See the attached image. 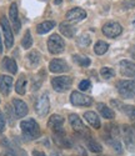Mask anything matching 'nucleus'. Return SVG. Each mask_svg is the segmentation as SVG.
Wrapping results in <instances>:
<instances>
[{"label": "nucleus", "mask_w": 135, "mask_h": 156, "mask_svg": "<svg viewBox=\"0 0 135 156\" xmlns=\"http://www.w3.org/2000/svg\"><path fill=\"white\" fill-rule=\"evenodd\" d=\"M20 129L23 136L26 140H35L40 136V127L39 124L34 119H26L20 122Z\"/></svg>", "instance_id": "f257e3e1"}, {"label": "nucleus", "mask_w": 135, "mask_h": 156, "mask_svg": "<svg viewBox=\"0 0 135 156\" xmlns=\"http://www.w3.org/2000/svg\"><path fill=\"white\" fill-rule=\"evenodd\" d=\"M116 87L121 98L131 99L135 96V81L133 80H120L116 83Z\"/></svg>", "instance_id": "f03ea898"}, {"label": "nucleus", "mask_w": 135, "mask_h": 156, "mask_svg": "<svg viewBox=\"0 0 135 156\" xmlns=\"http://www.w3.org/2000/svg\"><path fill=\"white\" fill-rule=\"evenodd\" d=\"M48 49L51 54L57 55V54H61L65 50V41L64 39L58 35V34H53L49 39H48Z\"/></svg>", "instance_id": "7ed1b4c3"}, {"label": "nucleus", "mask_w": 135, "mask_h": 156, "mask_svg": "<svg viewBox=\"0 0 135 156\" xmlns=\"http://www.w3.org/2000/svg\"><path fill=\"white\" fill-rule=\"evenodd\" d=\"M71 84H73V80L69 76H57V77H53L51 79V85H53L54 90L58 93L68 91V90L71 87Z\"/></svg>", "instance_id": "20e7f679"}, {"label": "nucleus", "mask_w": 135, "mask_h": 156, "mask_svg": "<svg viewBox=\"0 0 135 156\" xmlns=\"http://www.w3.org/2000/svg\"><path fill=\"white\" fill-rule=\"evenodd\" d=\"M0 25L3 28V33H4V40H5V48L10 49L13 48V44H14V37H13V31L10 28V24L6 16H2L0 19Z\"/></svg>", "instance_id": "39448f33"}, {"label": "nucleus", "mask_w": 135, "mask_h": 156, "mask_svg": "<svg viewBox=\"0 0 135 156\" xmlns=\"http://www.w3.org/2000/svg\"><path fill=\"white\" fill-rule=\"evenodd\" d=\"M121 33H123V28H121V25L116 21H109L103 27V34L108 37L114 39V37L119 36Z\"/></svg>", "instance_id": "423d86ee"}, {"label": "nucleus", "mask_w": 135, "mask_h": 156, "mask_svg": "<svg viewBox=\"0 0 135 156\" xmlns=\"http://www.w3.org/2000/svg\"><path fill=\"white\" fill-rule=\"evenodd\" d=\"M70 101L74 106H90L93 104V99L88 95H84L79 91H73L70 95Z\"/></svg>", "instance_id": "0eeeda50"}, {"label": "nucleus", "mask_w": 135, "mask_h": 156, "mask_svg": "<svg viewBox=\"0 0 135 156\" xmlns=\"http://www.w3.org/2000/svg\"><path fill=\"white\" fill-rule=\"evenodd\" d=\"M48 126L53 130L54 134H65L64 130V118L60 115H51L48 121Z\"/></svg>", "instance_id": "6e6552de"}, {"label": "nucleus", "mask_w": 135, "mask_h": 156, "mask_svg": "<svg viewBox=\"0 0 135 156\" xmlns=\"http://www.w3.org/2000/svg\"><path fill=\"white\" fill-rule=\"evenodd\" d=\"M50 110V101L46 94H43L35 104V111L39 116H45Z\"/></svg>", "instance_id": "1a4fd4ad"}, {"label": "nucleus", "mask_w": 135, "mask_h": 156, "mask_svg": "<svg viewBox=\"0 0 135 156\" xmlns=\"http://www.w3.org/2000/svg\"><path fill=\"white\" fill-rule=\"evenodd\" d=\"M66 20L69 23H78L86 18V11L80 8H74L66 12Z\"/></svg>", "instance_id": "9d476101"}, {"label": "nucleus", "mask_w": 135, "mask_h": 156, "mask_svg": "<svg viewBox=\"0 0 135 156\" xmlns=\"http://www.w3.org/2000/svg\"><path fill=\"white\" fill-rule=\"evenodd\" d=\"M120 74L125 77H131L135 79V64L129 60H121L120 61Z\"/></svg>", "instance_id": "9b49d317"}, {"label": "nucleus", "mask_w": 135, "mask_h": 156, "mask_svg": "<svg viewBox=\"0 0 135 156\" xmlns=\"http://www.w3.org/2000/svg\"><path fill=\"white\" fill-rule=\"evenodd\" d=\"M69 122H70L71 127L76 131V134H80V135H88V134H89L88 130H86V127L84 126L83 121L80 120V118H79L78 115L71 114V115L69 116Z\"/></svg>", "instance_id": "f8f14e48"}, {"label": "nucleus", "mask_w": 135, "mask_h": 156, "mask_svg": "<svg viewBox=\"0 0 135 156\" xmlns=\"http://www.w3.org/2000/svg\"><path fill=\"white\" fill-rule=\"evenodd\" d=\"M69 65L65 60H61V59H54L50 61L49 64V70L51 73H66L69 71Z\"/></svg>", "instance_id": "ddd939ff"}, {"label": "nucleus", "mask_w": 135, "mask_h": 156, "mask_svg": "<svg viewBox=\"0 0 135 156\" xmlns=\"http://www.w3.org/2000/svg\"><path fill=\"white\" fill-rule=\"evenodd\" d=\"M121 134L124 136V141L129 149H134L135 147V131L130 127V126H123L121 129Z\"/></svg>", "instance_id": "4468645a"}, {"label": "nucleus", "mask_w": 135, "mask_h": 156, "mask_svg": "<svg viewBox=\"0 0 135 156\" xmlns=\"http://www.w3.org/2000/svg\"><path fill=\"white\" fill-rule=\"evenodd\" d=\"M13 105H14V112H15L16 119H21L24 116H26L29 110H28V105H26L23 100L14 99L13 100Z\"/></svg>", "instance_id": "2eb2a0df"}, {"label": "nucleus", "mask_w": 135, "mask_h": 156, "mask_svg": "<svg viewBox=\"0 0 135 156\" xmlns=\"http://www.w3.org/2000/svg\"><path fill=\"white\" fill-rule=\"evenodd\" d=\"M9 18L13 23V28H14L15 33H19L20 31V20H19V15H18V6L15 3H13L10 5V9H9Z\"/></svg>", "instance_id": "dca6fc26"}, {"label": "nucleus", "mask_w": 135, "mask_h": 156, "mask_svg": "<svg viewBox=\"0 0 135 156\" xmlns=\"http://www.w3.org/2000/svg\"><path fill=\"white\" fill-rule=\"evenodd\" d=\"M54 141L59 147L63 149H70L73 146L71 140L66 136V134H54Z\"/></svg>", "instance_id": "f3484780"}, {"label": "nucleus", "mask_w": 135, "mask_h": 156, "mask_svg": "<svg viewBox=\"0 0 135 156\" xmlns=\"http://www.w3.org/2000/svg\"><path fill=\"white\" fill-rule=\"evenodd\" d=\"M13 86V77L8 75H2L0 76V91L3 95H9L10 90Z\"/></svg>", "instance_id": "a211bd4d"}, {"label": "nucleus", "mask_w": 135, "mask_h": 156, "mask_svg": "<svg viewBox=\"0 0 135 156\" xmlns=\"http://www.w3.org/2000/svg\"><path fill=\"white\" fill-rule=\"evenodd\" d=\"M59 29H60V33L66 36V37H69V39H73L76 34V28H74L73 25L70 23H68V21H64L59 25Z\"/></svg>", "instance_id": "6ab92c4d"}, {"label": "nucleus", "mask_w": 135, "mask_h": 156, "mask_svg": "<svg viewBox=\"0 0 135 156\" xmlns=\"http://www.w3.org/2000/svg\"><path fill=\"white\" fill-rule=\"evenodd\" d=\"M84 118L85 120L89 122V125L94 129H100V119H99V116L97 115V112H94V111H86L84 114Z\"/></svg>", "instance_id": "aec40b11"}, {"label": "nucleus", "mask_w": 135, "mask_h": 156, "mask_svg": "<svg viewBox=\"0 0 135 156\" xmlns=\"http://www.w3.org/2000/svg\"><path fill=\"white\" fill-rule=\"evenodd\" d=\"M97 108H98V111L101 114L103 118H105V119H108V120H113V119L115 118L114 111H113L110 108H108L105 104L98 102V104H97Z\"/></svg>", "instance_id": "412c9836"}, {"label": "nucleus", "mask_w": 135, "mask_h": 156, "mask_svg": "<svg viewBox=\"0 0 135 156\" xmlns=\"http://www.w3.org/2000/svg\"><path fill=\"white\" fill-rule=\"evenodd\" d=\"M2 65H3V69L9 71L10 74H16V71H18V65H16L15 60L11 58H4Z\"/></svg>", "instance_id": "4be33fe9"}, {"label": "nucleus", "mask_w": 135, "mask_h": 156, "mask_svg": "<svg viewBox=\"0 0 135 156\" xmlns=\"http://www.w3.org/2000/svg\"><path fill=\"white\" fill-rule=\"evenodd\" d=\"M54 27H55V23H54V21H44V23L39 24L36 27V31H38V34H46Z\"/></svg>", "instance_id": "5701e85b"}, {"label": "nucleus", "mask_w": 135, "mask_h": 156, "mask_svg": "<svg viewBox=\"0 0 135 156\" xmlns=\"http://www.w3.org/2000/svg\"><path fill=\"white\" fill-rule=\"evenodd\" d=\"M25 90H26V77L24 75H21L19 77V80L16 81V84H15V91L19 95H24Z\"/></svg>", "instance_id": "b1692460"}, {"label": "nucleus", "mask_w": 135, "mask_h": 156, "mask_svg": "<svg viewBox=\"0 0 135 156\" xmlns=\"http://www.w3.org/2000/svg\"><path fill=\"white\" fill-rule=\"evenodd\" d=\"M108 50H109V44H106L105 41H101V40L98 41L95 46H94V53L97 55H104Z\"/></svg>", "instance_id": "393cba45"}, {"label": "nucleus", "mask_w": 135, "mask_h": 156, "mask_svg": "<svg viewBox=\"0 0 135 156\" xmlns=\"http://www.w3.org/2000/svg\"><path fill=\"white\" fill-rule=\"evenodd\" d=\"M86 145H88V147H89V150H90L91 152L100 154V152L103 151L101 145L99 144V142H97L95 140H93V139H88V141H86Z\"/></svg>", "instance_id": "a878e982"}, {"label": "nucleus", "mask_w": 135, "mask_h": 156, "mask_svg": "<svg viewBox=\"0 0 135 156\" xmlns=\"http://www.w3.org/2000/svg\"><path fill=\"white\" fill-rule=\"evenodd\" d=\"M73 60L80 65V66H83V68H86L90 65V59L88 56H83V55H73Z\"/></svg>", "instance_id": "bb28decb"}, {"label": "nucleus", "mask_w": 135, "mask_h": 156, "mask_svg": "<svg viewBox=\"0 0 135 156\" xmlns=\"http://www.w3.org/2000/svg\"><path fill=\"white\" fill-rule=\"evenodd\" d=\"M121 110H123V112L128 116V118L131 120V122L135 125V106H131V105H124Z\"/></svg>", "instance_id": "cd10ccee"}, {"label": "nucleus", "mask_w": 135, "mask_h": 156, "mask_svg": "<svg viewBox=\"0 0 135 156\" xmlns=\"http://www.w3.org/2000/svg\"><path fill=\"white\" fill-rule=\"evenodd\" d=\"M21 45L24 49H30L31 45H33V37H31V34L29 30H26L25 31V35L23 37V40H21Z\"/></svg>", "instance_id": "c85d7f7f"}, {"label": "nucleus", "mask_w": 135, "mask_h": 156, "mask_svg": "<svg viewBox=\"0 0 135 156\" xmlns=\"http://www.w3.org/2000/svg\"><path fill=\"white\" fill-rule=\"evenodd\" d=\"M76 43H78V45H79V46H82V48H86V46H89V45H90L91 39H90V36H89L88 34H82V35H80V36L78 37Z\"/></svg>", "instance_id": "c756f323"}, {"label": "nucleus", "mask_w": 135, "mask_h": 156, "mask_svg": "<svg viewBox=\"0 0 135 156\" xmlns=\"http://www.w3.org/2000/svg\"><path fill=\"white\" fill-rule=\"evenodd\" d=\"M42 76H44V73L42 71L39 75H36L35 77H33V80H31V89L33 90H38L40 86H42V83H43V80H44V77H42Z\"/></svg>", "instance_id": "7c9ffc66"}, {"label": "nucleus", "mask_w": 135, "mask_h": 156, "mask_svg": "<svg viewBox=\"0 0 135 156\" xmlns=\"http://www.w3.org/2000/svg\"><path fill=\"white\" fill-rule=\"evenodd\" d=\"M28 60L29 62L33 65V66H35V65H38L40 62V54L38 53V51H31V53H29L28 55Z\"/></svg>", "instance_id": "2f4dec72"}, {"label": "nucleus", "mask_w": 135, "mask_h": 156, "mask_svg": "<svg viewBox=\"0 0 135 156\" xmlns=\"http://www.w3.org/2000/svg\"><path fill=\"white\" fill-rule=\"evenodd\" d=\"M100 75L104 77V79H111V77H114V75H115V71L111 68L105 66V68H101Z\"/></svg>", "instance_id": "473e14b6"}, {"label": "nucleus", "mask_w": 135, "mask_h": 156, "mask_svg": "<svg viewBox=\"0 0 135 156\" xmlns=\"http://www.w3.org/2000/svg\"><path fill=\"white\" fill-rule=\"evenodd\" d=\"M90 87H91V83L89 80H83V81H80V84H79V89L82 90V91H88Z\"/></svg>", "instance_id": "72a5a7b5"}, {"label": "nucleus", "mask_w": 135, "mask_h": 156, "mask_svg": "<svg viewBox=\"0 0 135 156\" xmlns=\"http://www.w3.org/2000/svg\"><path fill=\"white\" fill-rule=\"evenodd\" d=\"M5 130V116L0 111V133H3Z\"/></svg>", "instance_id": "f704fd0d"}, {"label": "nucleus", "mask_w": 135, "mask_h": 156, "mask_svg": "<svg viewBox=\"0 0 135 156\" xmlns=\"http://www.w3.org/2000/svg\"><path fill=\"white\" fill-rule=\"evenodd\" d=\"M124 9H133L135 8V0H126V2L123 4Z\"/></svg>", "instance_id": "c9c22d12"}, {"label": "nucleus", "mask_w": 135, "mask_h": 156, "mask_svg": "<svg viewBox=\"0 0 135 156\" xmlns=\"http://www.w3.org/2000/svg\"><path fill=\"white\" fill-rule=\"evenodd\" d=\"M6 114H8V119H9V122L10 124H13L14 122V119H13V114H11V108L9 106V105H6Z\"/></svg>", "instance_id": "e433bc0d"}, {"label": "nucleus", "mask_w": 135, "mask_h": 156, "mask_svg": "<svg viewBox=\"0 0 135 156\" xmlns=\"http://www.w3.org/2000/svg\"><path fill=\"white\" fill-rule=\"evenodd\" d=\"M111 105H114V106H118V109L119 110H121V109H123V104H121L120 101H118V100H111Z\"/></svg>", "instance_id": "4c0bfd02"}, {"label": "nucleus", "mask_w": 135, "mask_h": 156, "mask_svg": "<svg viewBox=\"0 0 135 156\" xmlns=\"http://www.w3.org/2000/svg\"><path fill=\"white\" fill-rule=\"evenodd\" d=\"M33 156H45V154L43 151H39V150H34L33 151Z\"/></svg>", "instance_id": "58836bf2"}, {"label": "nucleus", "mask_w": 135, "mask_h": 156, "mask_svg": "<svg viewBox=\"0 0 135 156\" xmlns=\"http://www.w3.org/2000/svg\"><path fill=\"white\" fill-rule=\"evenodd\" d=\"M130 55H131L133 59H135V45L130 48Z\"/></svg>", "instance_id": "ea45409f"}, {"label": "nucleus", "mask_w": 135, "mask_h": 156, "mask_svg": "<svg viewBox=\"0 0 135 156\" xmlns=\"http://www.w3.org/2000/svg\"><path fill=\"white\" fill-rule=\"evenodd\" d=\"M3 53V43H2V35H0V54Z\"/></svg>", "instance_id": "a19ab883"}, {"label": "nucleus", "mask_w": 135, "mask_h": 156, "mask_svg": "<svg viewBox=\"0 0 135 156\" xmlns=\"http://www.w3.org/2000/svg\"><path fill=\"white\" fill-rule=\"evenodd\" d=\"M3 156H14V154H13V152H11V151H10V150H9V151H8V152H6V154H4V155H3Z\"/></svg>", "instance_id": "79ce46f5"}, {"label": "nucleus", "mask_w": 135, "mask_h": 156, "mask_svg": "<svg viewBox=\"0 0 135 156\" xmlns=\"http://www.w3.org/2000/svg\"><path fill=\"white\" fill-rule=\"evenodd\" d=\"M61 2H63V0H54V3H55L57 5H59V4H61Z\"/></svg>", "instance_id": "37998d69"}]
</instances>
